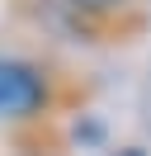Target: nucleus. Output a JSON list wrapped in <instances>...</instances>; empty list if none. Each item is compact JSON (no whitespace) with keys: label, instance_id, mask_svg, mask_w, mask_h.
I'll return each instance as SVG.
<instances>
[{"label":"nucleus","instance_id":"obj_1","mask_svg":"<svg viewBox=\"0 0 151 156\" xmlns=\"http://www.w3.org/2000/svg\"><path fill=\"white\" fill-rule=\"evenodd\" d=\"M47 99V85L28 62L19 57H0V114L5 118H28L38 114Z\"/></svg>","mask_w":151,"mask_h":156},{"label":"nucleus","instance_id":"obj_2","mask_svg":"<svg viewBox=\"0 0 151 156\" xmlns=\"http://www.w3.org/2000/svg\"><path fill=\"white\" fill-rule=\"evenodd\" d=\"M76 5H85V10H109V5H118V0H76Z\"/></svg>","mask_w":151,"mask_h":156},{"label":"nucleus","instance_id":"obj_3","mask_svg":"<svg viewBox=\"0 0 151 156\" xmlns=\"http://www.w3.org/2000/svg\"><path fill=\"white\" fill-rule=\"evenodd\" d=\"M118 156H142V151H118Z\"/></svg>","mask_w":151,"mask_h":156}]
</instances>
